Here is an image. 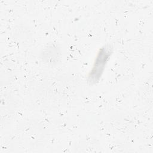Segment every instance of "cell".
<instances>
[{
	"label": "cell",
	"mask_w": 153,
	"mask_h": 153,
	"mask_svg": "<svg viewBox=\"0 0 153 153\" xmlns=\"http://www.w3.org/2000/svg\"><path fill=\"white\" fill-rule=\"evenodd\" d=\"M111 54L112 50L110 46L105 45L99 50L93 68L88 75V81L90 82L96 83L99 80Z\"/></svg>",
	"instance_id": "obj_1"
}]
</instances>
